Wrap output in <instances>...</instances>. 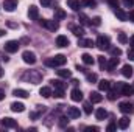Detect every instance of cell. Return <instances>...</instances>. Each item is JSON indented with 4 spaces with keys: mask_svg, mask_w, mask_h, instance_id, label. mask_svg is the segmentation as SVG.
<instances>
[{
    "mask_svg": "<svg viewBox=\"0 0 134 132\" xmlns=\"http://www.w3.org/2000/svg\"><path fill=\"white\" fill-rule=\"evenodd\" d=\"M44 64L47 67H52V68H55V67H63V65L67 64V58L64 55H56V56H53V58L45 59Z\"/></svg>",
    "mask_w": 134,
    "mask_h": 132,
    "instance_id": "6da1fadb",
    "label": "cell"
},
{
    "mask_svg": "<svg viewBox=\"0 0 134 132\" xmlns=\"http://www.w3.org/2000/svg\"><path fill=\"white\" fill-rule=\"evenodd\" d=\"M22 78H24V79H27V81H30L31 84H37V82H41V78H42V75H41L39 71L30 70V71L24 73V76H22Z\"/></svg>",
    "mask_w": 134,
    "mask_h": 132,
    "instance_id": "7a4b0ae2",
    "label": "cell"
},
{
    "mask_svg": "<svg viewBox=\"0 0 134 132\" xmlns=\"http://www.w3.org/2000/svg\"><path fill=\"white\" fill-rule=\"evenodd\" d=\"M39 25L44 27V28H47V30H50V31H56L59 28V23L56 20H47V19H41Z\"/></svg>",
    "mask_w": 134,
    "mask_h": 132,
    "instance_id": "3957f363",
    "label": "cell"
},
{
    "mask_svg": "<svg viewBox=\"0 0 134 132\" xmlns=\"http://www.w3.org/2000/svg\"><path fill=\"white\" fill-rule=\"evenodd\" d=\"M97 47L100 48V50H109L111 48V39H109V36H98V39H97Z\"/></svg>",
    "mask_w": 134,
    "mask_h": 132,
    "instance_id": "277c9868",
    "label": "cell"
},
{
    "mask_svg": "<svg viewBox=\"0 0 134 132\" xmlns=\"http://www.w3.org/2000/svg\"><path fill=\"white\" fill-rule=\"evenodd\" d=\"M119 110L125 115H130V113H134V104L130 103V101H123L119 104Z\"/></svg>",
    "mask_w": 134,
    "mask_h": 132,
    "instance_id": "5b68a950",
    "label": "cell"
},
{
    "mask_svg": "<svg viewBox=\"0 0 134 132\" xmlns=\"http://www.w3.org/2000/svg\"><path fill=\"white\" fill-rule=\"evenodd\" d=\"M22 59H24V62L25 64H30V65H33L36 64V55H34L33 51H30V50H27V51H24L22 53Z\"/></svg>",
    "mask_w": 134,
    "mask_h": 132,
    "instance_id": "8992f818",
    "label": "cell"
},
{
    "mask_svg": "<svg viewBox=\"0 0 134 132\" xmlns=\"http://www.w3.org/2000/svg\"><path fill=\"white\" fill-rule=\"evenodd\" d=\"M19 47H20V42H17V40H8L5 44V51L6 53H16L19 50Z\"/></svg>",
    "mask_w": 134,
    "mask_h": 132,
    "instance_id": "52a82bcc",
    "label": "cell"
},
{
    "mask_svg": "<svg viewBox=\"0 0 134 132\" xmlns=\"http://www.w3.org/2000/svg\"><path fill=\"white\" fill-rule=\"evenodd\" d=\"M117 86H119L120 93H122L123 97H130V95H133V87H131L130 84H126V82H120V84H117Z\"/></svg>",
    "mask_w": 134,
    "mask_h": 132,
    "instance_id": "ba28073f",
    "label": "cell"
},
{
    "mask_svg": "<svg viewBox=\"0 0 134 132\" xmlns=\"http://www.w3.org/2000/svg\"><path fill=\"white\" fill-rule=\"evenodd\" d=\"M3 9L8 11V13H13L16 8H17V0H3Z\"/></svg>",
    "mask_w": 134,
    "mask_h": 132,
    "instance_id": "9c48e42d",
    "label": "cell"
},
{
    "mask_svg": "<svg viewBox=\"0 0 134 132\" xmlns=\"http://www.w3.org/2000/svg\"><path fill=\"white\" fill-rule=\"evenodd\" d=\"M0 124L3 126V128H17V121L16 120H13V118H9V117H6V118H3V120H0Z\"/></svg>",
    "mask_w": 134,
    "mask_h": 132,
    "instance_id": "30bf717a",
    "label": "cell"
},
{
    "mask_svg": "<svg viewBox=\"0 0 134 132\" xmlns=\"http://www.w3.org/2000/svg\"><path fill=\"white\" fill-rule=\"evenodd\" d=\"M80 115H81V112H80L78 107H69V106H67V117H69V118L75 120V118H80Z\"/></svg>",
    "mask_w": 134,
    "mask_h": 132,
    "instance_id": "8fae6325",
    "label": "cell"
},
{
    "mask_svg": "<svg viewBox=\"0 0 134 132\" xmlns=\"http://www.w3.org/2000/svg\"><path fill=\"white\" fill-rule=\"evenodd\" d=\"M28 17H30V20H37L39 19V8L37 6L31 5L28 8Z\"/></svg>",
    "mask_w": 134,
    "mask_h": 132,
    "instance_id": "7c38bea8",
    "label": "cell"
},
{
    "mask_svg": "<svg viewBox=\"0 0 134 132\" xmlns=\"http://www.w3.org/2000/svg\"><path fill=\"white\" fill-rule=\"evenodd\" d=\"M69 44H70V40L67 39V36H58L56 37V47H59V48H64V47H69Z\"/></svg>",
    "mask_w": 134,
    "mask_h": 132,
    "instance_id": "4fadbf2b",
    "label": "cell"
},
{
    "mask_svg": "<svg viewBox=\"0 0 134 132\" xmlns=\"http://www.w3.org/2000/svg\"><path fill=\"white\" fill-rule=\"evenodd\" d=\"M119 62H120V61H119V58H117V56L111 58V59L108 61V64H106V70H108V71H114V70H115V67L119 65Z\"/></svg>",
    "mask_w": 134,
    "mask_h": 132,
    "instance_id": "5bb4252c",
    "label": "cell"
},
{
    "mask_svg": "<svg viewBox=\"0 0 134 132\" xmlns=\"http://www.w3.org/2000/svg\"><path fill=\"white\" fill-rule=\"evenodd\" d=\"M70 98H72V101H83V92L80 90V89H73L72 92H70Z\"/></svg>",
    "mask_w": 134,
    "mask_h": 132,
    "instance_id": "9a60e30c",
    "label": "cell"
},
{
    "mask_svg": "<svg viewBox=\"0 0 134 132\" xmlns=\"http://www.w3.org/2000/svg\"><path fill=\"white\" fill-rule=\"evenodd\" d=\"M78 45L80 47H84V48H92L95 45V42L92 39H78Z\"/></svg>",
    "mask_w": 134,
    "mask_h": 132,
    "instance_id": "2e32d148",
    "label": "cell"
},
{
    "mask_svg": "<svg viewBox=\"0 0 134 132\" xmlns=\"http://www.w3.org/2000/svg\"><path fill=\"white\" fill-rule=\"evenodd\" d=\"M13 95H14L16 98H28V97H30V93H28L27 90H24V89H14V90H13Z\"/></svg>",
    "mask_w": 134,
    "mask_h": 132,
    "instance_id": "e0dca14e",
    "label": "cell"
},
{
    "mask_svg": "<svg viewBox=\"0 0 134 132\" xmlns=\"http://www.w3.org/2000/svg\"><path fill=\"white\" fill-rule=\"evenodd\" d=\"M95 117H97V120H100V121L106 120V118H108V110L103 109V107L97 109V110H95Z\"/></svg>",
    "mask_w": 134,
    "mask_h": 132,
    "instance_id": "ac0fdd59",
    "label": "cell"
},
{
    "mask_svg": "<svg viewBox=\"0 0 134 132\" xmlns=\"http://www.w3.org/2000/svg\"><path fill=\"white\" fill-rule=\"evenodd\" d=\"M114 14L117 16V19H119V20H123V22H125V20H128V14H126L125 11H122L120 8H114Z\"/></svg>",
    "mask_w": 134,
    "mask_h": 132,
    "instance_id": "d6986e66",
    "label": "cell"
},
{
    "mask_svg": "<svg viewBox=\"0 0 134 132\" xmlns=\"http://www.w3.org/2000/svg\"><path fill=\"white\" fill-rule=\"evenodd\" d=\"M67 6H69L72 11H80L81 3H80V0H67Z\"/></svg>",
    "mask_w": 134,
    "mask_h": 132,
    "instance_id": "ffe728a7",
    "label": "cell"
},
{
    "mask_svg": "<svg viewBox=\"0 0 134 132\" xmlns=\"http://www.w3.org/2000/svg\"><path fill=\"white\" fill-rule=\"evenodd\" d=\"M70 31L75 34V36L81 37V36L84 34V28H83V27H80V25H70Z\"/></svg>",
    "mask_w": 134,
    "mask_h": 132,
    "instance_id": "44dd1931",
    "label": "cell"
},
{
    "mask_svg": "<svg viewBox=\"0 0 134 132\" xmlns=\"http://www.w3.org/2000/svg\"><path fill=\"white\" fill-rule=\"evenodd\" d=\"M98 89H100L101 92H108V90L111 89V81H108V79H101L100 82H98Z\"/></svg>",
    "mask_w": 134,
    "mask_h": 132,
    "instance_id": "7402d4cb",
    "label": "cell"
},
{
    "mask_svg": "<svg viewBox=\"0 0 134 132\" xmlns=\"http://www.w3.org/2000/svg\"><path fill=\"white\" fill-rule=\"evenodd\" d=\"M133 70H134L133 67L126 64V65H123V67H122V75H123L125 78H131V76H133V73H134Z\"/></svg>",
    "mask_w": 134,
    "mask_h": 132,
    "instance_id": "603a6c76",
    "label": "cell"
},
{
    "mask_svg": "<svg viewBox=\"0 0 134 132\" xmlns=\"http://www.w3.org/2000/svg\"><path fill=\"white\" fill-rule=\"evenodd\" d=\"M50 82H52V86H53L55 89H58V90H64V89H66V82H63L61 79H52Z\"/></svg>",
    "mask_w": 134,
    "mask_h": 132,
    "instance_id": "cb8c5ba5",
    "label": "cell"
},
{
    "mask_svg": "<svg viewBox=\"0 0 134 132\" xmlns=\"http://www.w3.org/2000/svg\"><path fill=\"white\" fill-rule=\"evenodd\" d=\"M63 19H66V11L61 8H56L55 9V20H63Z\"/></svg>",
    "mask_w": 134,
    "mask_h": 132,
    "instance_id": "d4e9b609",
    "label": "cell"
},
{
    "mask_svg": "<svg viewBox=\"0 0 134 132\" xmlns=\"http://www.w3.org/2000/svg\"><path fill=\"white\" fill-rule=\"evenodd\" d=\"M39 93H41V97H44V98H50V97L53 95V92H52L50 87H41Z\"/></svg>",
    "mask_w": 134,
    "mask_h": 132,
    "instance_id": "484cf974",
    "label": "cell"
},
{
    "mask_svg": "<svg viewBox=\"0 0 134 132\" xmlns=\"http://www.w3.org/2000/svg\"><path fill=\"white\" fill-rule=\"evenodd\" d=\"M11 110H13V112H19V113H20V112H24V110H25V106H24L22 103H13V104H11Z\"/></svg>",
    "mask_w": 134,
    "mask_h": 132,
    "instance_id": "4316f807",
    "label": "cell"
},
{
    "mask_svg": "<svg viewBox=\"0 0 134 132\" xmlns=\"http://www.w3.org/2000/svg\"><path fill=\"white\" fill-rule=\"evenodd\" d=\"M89 98H91V103H101V99H103V95H100L98 92H91Z\"/></svg>",
    "mask_w": 134,
    "mask_h": 132,
    "instance_id": "83f0119b",
    "label": "cell"
},
{
    "mask_svg": "<svg viewBox=\"0 0 134 132\" xmlns=\"http://www.w3.org/2000/svg\"><path fill=\"white\" fill-rule=\"evenodd\" d=\"M81 59H83V62H84L86 65H94V58H92L89 53H84V55L81 56Z\"/></svg>",
    "mask_w": 134,
    "mask_h": 132,
    "instance_id": "f1b7e54d",
    "label": "cell"
},
{
    "mask_svg": "<svg viewBox=\"0 0 134 132\" xmlns=\"http://www.w3.org/2000/svg\"><path fill=\"white\" fill-rule=\"evenodd\" d=\"M130 126V118L128 117H122L120 120H119V128L120 129H126Z\"/></svg>",
    "mask_w": 134,
    "mask_h": 132,
    "instance_id": "f546056e",
    "label": "cell"
},
{
    "mask_svg": "<svg viewBox=\"0 0 134 132\" xmlns=\"http://www.w3.org/2000/svg\"><path fill=\"white\" fill-rule=\"evenodd\" d=\"M56 73H58V76H61V78H70L72 76V71L70 70H64V68H61V70H56Z\"/></svg>",
    "mask_w": 134,
    "mask_h": 132,
    "instance_id": "4dcf8cb0",
    "label": "cell"
},
{
    "mask_svg": "<svg viewBox=\"0 0 134 132\" xmlns=\"http://www.w3.org/2000/svg\"><path fill=\"white\" fill-rule=\"evenodd\" d=\"M80 23H81V25H92L91 19H89L86 14H80Z\"/></svg>",
    "mask_w": 134,
    "mask_h": 132,
    "instance_id": "1f68e13d",
    "label": "cell"
},
{
    "mask_svg": "<svg viewBox=\"0 0 134 132\" xmlns=\"http://www.w3.org/2000/svg\"><path fill=\"white\" fill-rule=\"evenodd\" d=\"M81 5H84V6H87V8H95V6H97V2H95V0H83Z\"/></svg>",
    "mask_w": 134,
    "mask_h": 132,
    "instance_id": "d6a6232c",
    "label": "cell"
},
{
    "mask_svg": "<svg viewBox=\"0 0 134 132\" xmlns=\"http://www.w3.org/2000/svg\"><path fill=\"white\" fill-rule=\"evenodd\" d=\"M86 79L89 81V82H97V75L95 73H86Z\"/></svg>",
    "mask_w": 134,
    "mask_h": 132,
    "instance_id": "836d02e7",
    "label": "cell"
},
{
    "mask_svg": "<svg viewBox=\"0 0 134 132\" xmlns=\"http://www.w3.org/2000/svg\"><path fill=\"white\" fill-rule=\"evenodd\" d=\"M106 64H108V61L104 59V56H98V65H100L101 70H104V68H106Z\"/></svg>",
    "mask_w": 134,
    "mask_h": 132,
    "instance_id": "e575fe53",
    "label": "cell"
},
{
    "mask_svg": "<svg viewBox=\"0 0 134 132\" xmlns=\"http://www.w3.org/2000/svg\"><path fill=\"white\" fill-rule=\"evenodd\" d=\"M58 124H59V128H67L69 126V120H67L66 117H61L59 121H58Z\"/></svg>",
    "mask_w": 134,
    "mask_h": 132,
    "instance_id": "d590c367",
    "label": "cell"
},
{
    "mask_svg": "<svg viewBox=\"0 0 134 132\" xmlns=\"http://www.w3.org/2000/svg\"><path fill=\"white\" fill-rule=\"evenodd\" d=\"M117 97H119V95H117V92H115V90H111V89L108 90V99L114 101V99L117 98Z\"/></svg>",
    "mask_w": 134,
    "mask_h": 132,
    "instance_id": "8d00e7d4",
    "label": "cell"
},
{
    "mask_svg": "<svg viewBox=\"0 0 134 132\" xmlns=\"http://www.w3.org/2000/svg\"><path fill=\"white\" fill-rule=\"evenodd\" d=\"M119 42L120 44H126L128 42V36L125 33H119Z\"/></svg>",
    "mask_w": 134,
    "mask_h": 132,
    "instance_id": "74e56055",
    "label": "cell"
},
{
    "mask_svg": "<svg viewBox=\"0 0 134 132\" xmlns=\"http://www.w3.org/2000/svg\"><path fill=\"white\" fill-rule=\"evenodd\" d=\"M83 107H84V113H92V106H91V103H84L83 104Z\"/></svg>",
    "mask_w": 134,
    "mask_h": 132,
    "instance_id": "f35d334b",
    "label": "cell"
},
{
    "mask_svg": "<svg viewBox=\"0 0 134 132\" xmlns=\"http://www.w3.org/2000/svg\"><path fill=\"white\" fill-rule=\"evenodd\" d=\"M111 53H112V56H117V58H119V56L122 55V50H120V48H115V47H114V48H111Z\"/></svg>",
    "mask_w": 134,
    "mask_h": 132,
    "instance_id": "ab89813d",
    "label": "cell"
},
{
    "mask_svg": "<svg viewBox=\"0 0 134 132\" xmlns=\"http://www.w3.org/2000/svg\"><path fill=\"white\" fill-rule=\"evenodd\" d=\"M53 97H56V98H63V97H64V90H58V89H55Z\"/></svg>",
    "mask_w": 134,
    "mask_h": 132,
    "instance_id": "60d3db41",
    "label": "cell"
},
{
    "mask_svg": "<svg viewBox=\"0 0 134 132\" xmlns=\"http://www.w3.org/2000/svg\"><path fill=\"white\" fill-rule=\"evenodd\" d=\"M126 55H128V58H130L131 61H134V47H130V48H128Z\"/></svg>",
    "mask_w": 134,
    "mask_h": 132,
    "instance_id": "b9f144b4",
    "label": "cell"
},
{
    "mask_svg": "<svg viewBox=\"0 0 134 132\" xmlns=\"http://www.w3.org/2000/svg\"><path fill=\"white\" fill-rule=\"evenodd\" d=\"M115 129H117V124H115V123H109L108 128H106V131L108 132H114Z\"/></svg>",
    "mask_w": 134,
    "mask_h": 132,
    "instance_id": "7bdbcfd3",
    "label": "cell"
},
{
    "mask_svg": "<svg viewBox=\"0 0 134 132\" xmlns=\"http://www.w3.org/2000/svg\"><path fill=\"white\" fill-rule=\"evenodd\" d=\"M106 2H108V3H109L112 8H119V3H120L119 0H106Z\"/></svg>",
    "mask_w": 134,
    "mask_h": 132,
    "instance_id": "ee69618b",
    "label": "cell"
},
{
    "mask_svg": "<svg viewBox=\"0 0 134 132\" xmlns=\"http://www.w3.org/2000/svg\"><path fill=\"white\" fill-rule=\"evenodd\" d=\"M123 5L126 8H133L134 6V0H123Z\"/></svg>",
    "mask_w": 134,
    "mask_h": 132,
    "instance_id": "f6af8a7d",
    "label": "cell"
},
{
    "mask_svg": "<svg viewBox=\"0 0 134 132\" xmlns=\"http://www.w3.org/2000/svg\"><path fill=\"white\" fill-rule=\"evenodd\" d=\"M97 131H100L97 126H87L86 128V132H97Z\"/></svg>",
    "mask_w": 134,
    "mask_h": 132,
    "instance_id": "bcb514c9",
    "label": "cell"
},
{
    "mask_svg": "<svg viewBox=\"0 0 134 132\" xmlns=\"http://www.w3.org/2000/svg\"><path fill=\"white\" fill-rule=\"evenodd\" d=\"M6 25H8L9 28H17V27H19L16 22H11V20H8V22H6Z\"/></svg>",
    "mask_w": 134,
    "mask_h": 132,
    "instance_id": "7dc6e473",
    "label": "cell"
},
{
    "mask_svg": "<svg viewBox=\"0 0 134 132\" xmlns=\"http://www.w3.org/2000/svg\"><path fill=\"white\" fill-rule=\"evenodd\" d=\"M42 3V6H50L52 5V0H39Z\"/></svg>",
    "mask_w": 134,
    "mask_h": 132,
    "instance_id": "c3c4849f",
    "label": "cell"
},
{
    "mask_svg": "<svg viewBox=\"0 0 134 132\" xmlns=\"http://www.w3.org/2000/svg\"><path fill=\"white\" fill-rule=\"evenodd\" d=\"M92 23L98 27V25H100V23H101V19H100V17H94V20H92Z\"/></svg>",
    "mask_w": 134,
    "mask_h": 132,
    "instance_id": "681fc988",
    "label": "cell"
},
{
    "mask_svg": "<svg viewBox=\"0 0 134 132\" xmlns=\"http://www.w3.org/2000/svg\"><path fill=\"white\" fill-rule=\"evenodd\" d=\"M128 19H130V22H134V9L128 14Z\"/></svg>",
    "mask_w": 134,
    "mask_h": 132,
    "instance_id": "f907efd6",
    "label": "cell"
},
{
    "mask_svg": "<svg viewBox=\"0 0 134 132\" xmlns=\"http://www.w3.org/2000/svg\"><path fill=\"white\" fill-rule=\"evenodd\" d=\"M37 117H39V113H37V112H31V113H30V118H37Z\"/></svg>",
    "mask_w": 134,
    "mask_h": 132,
    "instance_id": "816d5d0a",
    "label": "cell"
},
{
    "mask_svg": "<svg viewBox=\"0 0 134 132\" xmlns=\"http://www.w3.org/2000/svg\"><path fill=\"white\" fill-rule=\"evenodd\" d=\"M2 99H5V90L0 89V101H2Z\"/></svg>",
    "mask_w": 134,
    "mask_h": 132,
    "instance_id": "f5cc1de1",
    "label": "cell"
},
{
    "mask_svg": "<svg viewBox=\"0 0 134 132\" xmlns=\"http://www.w3.org/2000/svg\"><path fill=\"white\" fill-rule=\"evenodd\" d=\"M130 45L134 47V36H131V39H130Z\"/></svg>",
    "mask_w": 134,
    "mask_h": 132,
    "instance_id": "db71d44e",
    "label": "cell"
},
{
    "mask_svg": "<svg viewBox=\"0 0 134 132\" xmlns=\"http://www.w3.org/2000/svg\"><path fill=\"white\" fill-rule=\"evenodd\" d=\"M78 82H80L78 79H72V84H73V86H78Z\"/></svg>",
    "mask_w": 134,
    "mask_h": 132,
    "instance_id": "11a10c76",
    "label": "cell"
},
{
    "mask_svg": "<svg viewBox=\"0 0 134 132\" xmlns=\"http://www.w3.org/2000/svg\"><path fill=\"white\" fill-rule=\"evenodd\" d=\"M5 34H6V33H5V30H2V28H0V37H3Z\"/></svg>",
    "mask_w": 134,
    "mask_h": 132,
    "instance_id": "9f6ffc18",
    "label": "cell"
},
{
    "mask_svg": "<svg viewBox=\"0 0 134 132\" xmlns=\"http://www.w3.org/2000/svg\"><path fill=\"white\" fill-rule=\"evenodd\" d=\"M3 73H5V71H3V70H2V67H0V78L3 76Z\"/></svg>",
    "mask_w": 134,
    "mask_h": 132,
    "instance_id": "6f0895ef",
    "label": "cell"
},
{
    "mask_svg": "<svg viewBox=\"0 0 134 132\" xmlns=\"http://www.w3.org/2000/svg\"><path fill=\"white\" fill-rule=\"evenodd\" d=\"M133 95H134V87H133Z\"/></svg>",
    "mask_w": 134,
    "mask_h": 132,
    "instance_id": "680465c9",
    "label": "cell"
}]
</instances>
